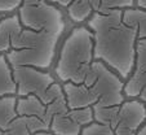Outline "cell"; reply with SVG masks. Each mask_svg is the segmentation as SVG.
Listing matches in <instances>:
<instances>
[{"label":"cell","instance_id":"6da1fadb","mask_svg":"<svg viewBox=\"0 0 146 135\" xmlns=\"http://www.w3.org/2000/svg\"><path fill=\"white\" fill-rule=\"evenodd\" d=\"M93 34L94 60L105 62L121 78L127 79L135 69L137 30L123 21V9L94 12L88 19Z\"/></svg>","mask_w":146,"mask_h":135},{"label":"cell","instance_id":"7a4b0ae2","mask_svg":"<svg viewBox=\"0 0 146 135\" xmlns=\"http://www.w3.org/2000/svg\"><path fill=\"white\" fill-rule=\"evenodd\" d=\"M125 83L105 62L94 60L84 83H64L65 96L70 109L110 108L121 105Z\"/></svg>","mask_w":146,"mask_h":135},{"label":"cell","instance_id":"3957f363","mask_svg":"<svg viewBox=\"0 0 146 135\" xmlns=\"http://www.w3.org/2000/svg\"><path fill=\"white\" fill-rule=\"evenodd\" d=\"M93 34L88 28H75L65 39L56 65V74L64 83H84L94 61Z\"/></svg>","mask_w":146,"mask_h":135},{"label":"cell","instance_id":"277c9868","mask_svg":"<svg viewBox=\"0 0 146 135\" xmlns=\"http://www.w3.org/2000/svg\"><path fill=\"white\" fill-rule=\"evenodd\" d=\"M60 36L48 31H35L23 28L12 40V48L5 53L12 69L17 66H33L48 69L52 65Z\"/></svg>","mask_w":146,"mask_h":135},{"label":"cell","instance_id":"5b68a950","mask_svg":"<svg viewBox=\"0 0 146 135\" xmlns=\"http://www.w3.org/2000/svg\"><path fill=\"white\" fill-rule=\"evenodd\" d=\"M94 122L108 125L115 135H137L146 122V105L141 100H125L121 105L93 108Z\"/></svg>","mask_w":146,"mask_h":135},{"label":"cell","instance_id":"8992f818","mask_svg":"<svg viewBox=\"0 0 146 135\" xmlns=\"http://www.w3.org/2000/svg\"><path fill=\"white\" fill-rule=\"evenodd\" d=\"M13 78L17 85V96L26 97L35 95L45 105L64 95V88L54 82L53 77L45 70L33 66L13 68Z\"/></svg>","mask_w":146,"mask_h":135},{"label":"cell","instance_id":"52a82bcc","mask_svg":"<svg viewBox=\"0 0 146 135\" xmlns=\"http://www.w3.org/2000/svg\"><path fill=\"white\" fill-rule=\"evenodd\" d=\"M18 17L23 28L35 31H48L61 36L65 30L62 12L47 0H22Z\"/></svg>","mask_w":146,"mask_h":135},{"label":"cell","instance_id":"ba28073f","mask_svg":"<svg viewBox=\"0 0 146 135\" xmlns=\"http://www.w3.org/2000/svg\"><path fill=\"white\" fill-rule=\"evenodd\" d=\"M17 113L19 117H25L27 127L31 134L40 131H49L52 120L48 116L47 105L41 103L35 95L17 99Z\"/></svg>","mask_w":146,"mask_h":135},{"label":"cell","instance_id":"9c48e42d","mask_svg":"<svg viewBox=\"0 0 146 135\" xmlns=\"http://www.w3.org/2000/svg\"><path fill=\"white\" fill-rule=\"evenodd\" d=\"M94 122L93 108L70 109L66 113L56 114L49 131L54 135H80L83 127Z\"/></svg>","mask_w":146,"mask_h":135},{"label":"cell","instance_id":"30bf717a","mask_svg":"<svg viewBox=\"0 0 146 135\" xmlns=\"http://www.w3.org/2000/svg\"><path fill=\"white\" fill-rule=\"evenodd\" d=\"M146 87V39H138L136 46V61L132 75L124 86V95L127 97H138Z\"/></svg>","mask_w":146,"mask_h":135},{"label":"cell","instance_id":"8fae6325","mask_svg":"<svg viewBox=\"0 0 146 135\" xmlns=\"http://www.w3.org/2000/svg\"><path fill=\"white\" fill-rule=\"evenodd\" d=\"M22 29L23 26L18 14L5 17L0 21V55L11 51L12 40L17 34L22 31Z\"/></svg>","mask_w":146,"mask_h":135},{"label":"cell","instance_id":"7c38bea8","mask_svg":"<svg viewBox=\"0 0 146 135\" xmlns=\"http://www.w3.org/2000/svg\"><path fill=\"white\" fill-rule=\"evenodd\" d=\"M100 7L101 0H76L67 8V13L72 21L83 22L94 12H100Z\"/></svg>","mask_w":146,"mask_h":135},{"label":"cell","instance_id":"4fadbf2b","mask_svg":"<svg viewBox=\"0 0 146 135\" xmlns=\"http://www.w3.org/2000/svg\"><path fill=\"white\" fill-rule=\"evenodd\" d=\"M17 95V85L13 78V69L4 53L0 55V97Z\"/></svg>","mask_w":146,"mask_h":135},{"label":"cell","instance_id":"5bb4252c","mask_svg":"<svg viewBox=\"0 0 146 135\" xmlns=\"http://www.w3.org/2000/svg\"><path fill=\"white\" fill-rule=\"evenodd\" d=\"M123 21L137 30L138 39H146V11L141 8H127L123 11Z\"/></svg>","mask_w":146,"mask_h":135},{"label":"cell","instance_id":"9a60e30c","mask_svg":"<svg viewBox=\"0 0 146 135\" xmlns=\"http://www.w3.org/2000/svg\"><path fill=\"white\" fill-rule=\"evenodd\" d=\"M17 99L16 95L0 97V129L7 130L8 126L18 117L17 113Z\"/></svg>","mask_w":146,"mask_h":135},{"label":"cell","instance_id":"2e32d148","mask_svg":"<svg viewBox=\"0 0 146 135\" xmlns=\"http://www.w3.org/2000/svg\"><path fill=\"white\" fill-rule=\"evenodd\" d=\"M4 135H33L30 132L26 124L25 117H17L13 122L8 126V129L4 130Z\"/></svg>","mask_w":146,"mask_h":135},{"label":"cell","instance_id":"e0dca14e","mask_svg":"<svg viewBox=\"0 0 146 135\" xmlns=\"http://www.w3.org/2000/svg\"><path fill=\"white\" fill-rule=\"evenodd\" d=\"M80 135H115V134H114V130L108 125L92 122L91 125L83 127Z\"/></svg>","mask_w":146,"mask_h":135},{"label":"cell","instance_id":"ac0fdd59","mask_svg":"<svg viewBox=\"0 0 146 135\" xmlns=\"http://www.w3.org/2000/svg\"><path fill=\"white\" fill-rule=\"evenodd\" d=\"M135 7V0H101L100 12L109 9H127Z\"/></svg>","mask_w":146,"mask_h":135},{"label":"cell","instance_id":"d6986e66","mask_svg":"<svg viewBox=\"0 0 146 135\" xmlns=\"http://www.w3.org/2000/svg\"><path fill=\"white\" fill-rule=\"evenodd\" d=\"M22 4V0H0V13L12 12L19 8Z\"/></svg>","mask_w":146,"mask_h":135},{"label":"cell","instance_id":"ffe728a7","mask_svg":"<svg viewBox=\"0 0 146 135\" xmlns=\"http://www.w3.org/2000/svg\"><path fill=\"white\" fill-rule=\"evenodd\" d=\"M48 3H52V4H58V5L61 7H67L69 8L70 5H71L74 1H76V0H47Z\"/></svg>","mask_w":146,"mask_h":135},{"label":"cell","instance_id":"44dd1931","mask_svg":"<svg viewBox=\"0 0 146 135\" xmlns=\"http://www.w3.org/2000/svg\"><path fill=\"white\" fill-rule=\"evenodd\" d=\"M136 4H137V8L146 11V0H136Z\"/></svg>","mask_w":146,"mask_h":135},{"label":"cell","instance_id":"7402d4cb","mask_svg":"<svg viewBox=\"0 0 146 135\" xmlns=\"http://www.w3.org/2000/svg\"><path fill=\"white\" fill-rule=\"evenodd\" d=\"M137 135H146V122L142 125V127L137 131Z\"/></svg>","mask_w":146,"mask_h":135},{"label":"cell","instance_id":"603a6c76","mask_svg":"<svg viewBox=\"0 0 146 135\" xmlns=\"http://www.w3.org/2000/svg\"><path fill=\"white\" fill-rule=\"evenodd\" d=\"M33 135H54V134H52L50 131H40V132H36V134H33Z\"/></svg>","mask_w":146,"mask_h":135},{"label":"cell","instance_id":"cb8c5ba5","mask_svg":"<svg viewBox=\"0 0 146 135\" xmlns=\"http://www.w3.org/2000/svg\"><path fill=\"white\" fill-rule=\"evenodd\" d=\"M0 135H4V131L1 129H0Z\"/></svg>","mask_w":146,"mask_h":135},{"label":"cell","instance_id":"d4e9b609","mask_svg":"<svg viewBox=\"0 0 146 135\" xmlns=\"http://www.w3.org/2000/svg\"><path fill=\"white\" fill-rule=\"evenodd\" d=\"M1 19H3V18H1V16H0V21H1Z\"/></svg>","mask_w":146,"mask_h":135},{"label":"cell","instance_id":"484cf974","mask_svg":"<svg viewBox=\"0 0 146 135\" xmlns=\"http://www.w3.org/2000/svg\"><path fill=\"white\" fill-rule=\"evenodd\" d=\"M145 105H146V103H145Z\"/></svg>","mask_w":146,"mask_h":135}]
</instances>
